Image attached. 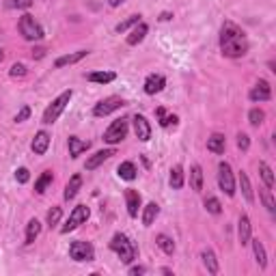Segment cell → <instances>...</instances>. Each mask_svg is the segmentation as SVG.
<instances>
[{
	"label": "cell",
	"instance_id": "obj_1",
	"mask_svg": "<svg viewBox=\"0 0 276 276\" xmlns=\"http://www.w3.org/2000/svg\"><path fill=\"white\" fill-rule=\"evenodd\" d=\"M220 52L226 59H242L248 52L246 32L231 20H226L220 28Z\"/></svg>",
	"mask_w": 276,
	"mask_h": 276
},
{
	"label": "cell",
	"instance_id": "obj_2",
	"mask_svg": "<svg viewBox=\"0 0 276 276\" xmlns=\"http://www.w3.org/2000/svg\"><path fill=\"white\" fill-rule=\"evenodd\" d=\"M110 250L112 253H117V257L121 259V263L129 265L138 257V248L132 240L127 238L125 233H115L110 240Z\"/></svg>",
	"mask_w": 276,
	"mask_h": 276
},
{
	"label": "cell",
	"instance_id": "obj_3",
	"mask_svg": "<svg viewBox=\"0 0 276 276\" xmlns=\"http://www.w3.org/2000/svg\"><path fill=\"white\" fill-rule=\"evenodd\" d=\"M74 97V91H63L56 100H52V104L48 106L45 110H43V119H41V123L43 125H52V123H56L59 121V117L65 112V108H67V104H69V100Z\"/></svg>",
	"mask_w": 276,
	"mask_h": 276
},
{
	"label": "cell",
	"instance_id": "obj_4",
	"mask_svg": "<svg viewBox=\"0 0 276 276\" xmlns=\"http://www.w3.org/2000/svg\"><path fill=\"white\" fill-rule=\"evenodd\" d=\"M18 28H20V35L26 39V41H39V39H43V28L41 24H39L32 15H22L20 22H18Z\"/></svg>",
	"mask_w": 276,
	"mask_h": 276
},
{
	"label": "cell",
	"instance_id": "obj_5",
	"mask_svg": "<svg viewBox=\"0 0 276 276\" xmlns=\"http://www.w3.org/2000/svg\"><path fill=\"white\" fill-rule=\"evenodd\" d=\"M127 129H129V119L127 117H121L117 121H112V123L108 125V129L104 132V143L119 145L127 136Z\"/></svg>",
	"mask_w": 276,
	"mask_h": 276
},
{
	"label": "cell",
	"instance_id": "obj_6",
	"mask_svg": "<svg viewBox=\"0 0 276 276\" xmlns=\"http://www.w3.org/2000/svg\"><path fill=\"white\" fill-rule=\"evenodd\" d=\"M69 257L74 259V261L78 263H88V261H93L95 259V248L91 242H82V240H78V242H71V246H69Z\"/></svg>",
	"mask_w": 276,
	"mask_h": 276
},
{
	"label": "cell",
	"instance_id": "obj_7",
	"mask_svg": "<svg viewBox=\"0 0 276 276\" xmlns=\"http://www.w3.org/2000/svg\"><path fill=\"white\" fill-rule=\"evenodd\" d=\"M88 216H91V209H88L86 205H76L74 209H71L67 222L61 226V233H71V231H76L80 224H84V222L88 220Z\"/></svg>",
	"mask_w": 276,
	"mask_h": 276
},
{
	"label": "cell",
	"instance_id": "obj_8",
	"mask_svg": "<svg viewBox=\"0 0 276 276\" xmlns=\"http://www.w3.org/2000/svg\"><path fill=\"white\" fill-rule=\"evenodd\" d=\"M218 186L226 197H235V177L229 166V162H220L218 164Z\"/></svg>",
	"mask_w": 276,
	"mask_h": 276
},
{
	"label": "cell",
	"instance_id": "obj_9",
	"mask_svg": "<svg viewBox=\"0 0 276 276\" xmlns=\"http://www.w3.org/2000/svg\"><path fill=\"white\" fill-rule=\"evenodd\" d=\"M123 106H125V100H123V97L110 95V97H106V100H102V102L95 104L93 115H95V117H108V115H112L115 110L123 108Z\"/></svg>",
	"mask_w": 276,
	"mask_h": 276
},
{
	"label": "cell",
	"instance_id": "obj_10",
	"mask_svg": "<svg viewBox=\"0 0 276 276\" xmlns=\"http://www.w3.org/2000/svg\"><path fill=\"white\" fill-rule=\"evenodd\" d=\"M248 97H250V102H270L272 100V86H270V82L267 80H257V84L250 88V93H248Z\"/></svg>",
	"mask_w": 276,
	"mask_h": 276
},
{
	"label": "cell",
	"instance_id": "obj_11",
	"mask_svg": "<svg viewBox=\"0 0 276 276\" xmlns=\"http://www.w3.org/2000/svg\"><path fill=\"white\" fill-rule=\"evenodd\" d=\"M132 123H134V134L141 143H149L151 141V123L147 121V117L143 115H134L132 117Z\"/></svg>",
	"mask_w": 276,
	"mask_h": 276
},
{
	"label": "cell",
	"instance_id": "obj_12",
	"mask_svg": "<svg viewBox=\"0 0 276 276\" xmlns=\"http://www.w3.org/2000/svg\"><path fill=\"white\" fill-rule=\"evenodd\" d=\"M50 134L45 132V129H41V132H37L35 138H32V143H30V149L35 156H45L48 153V147H50Z\"/></svg>",
	"mask_w": 276,
	"mask_h": 276
},
{
	"label": "cell",
	"instance_id": "obj_13",
	"mask_svg": "<svg viewBox=\"0 0 276 276\" xmlns=\"http://www.w3.org/2000/svg\"><path fill=\"white\" fill-rule=\"evenodd\" d=\"M125 205H127V214L136 218L138 216V209H141L143 205V197H141V192L134 190V188H127L125 190Z\"/></svg>",
	"mask_w": 276,
	"mask_h": 276
},
{
	"label": "cell",
	"instance_id": "obj_14",
	"mask_svg": "<svg viewBox=\"0 0 276 276\" xmlns=\"http://www.w3.org/2000/svg\"><path fill=\"white\" fill-rule=\"evenodd\" d=\"M164 86H166V78L164 76H160V74H151L147 76V80H145V93L147 95H156V93H162L164 91Z\"/></svg>",
	"mask_w": 276,
	"mask_h": 276
},
{
	"label": "cell",
	"instance_id": "obj_15",
	"mask_svg": "<svg viewBox=\"0 0 276 276\" xmlns=\"http://www.w3.org/2000/svg\"><path fill=\"white\" fill-rule=\"evenodd\" d=\"M238 238H240V244L246 246L250 244V238H253V224H250V218L246 214L240 216V222H238Z\"/></svg>",
	"mask_w": 276,
	"mask_h": 276
},
{
	"label": "cell",
	"instance_id": "obj_16",
	"mask_svg": "<svg viewBox=\"0 0 276 276\" xmlns=\"http://www.w3.org/2000/svg\"><path fill=\"white\" fill-rule=\"evenodd\" d=\"M67 149H69V156L76 160L78 156H82L84 151L91 149V143L82 141V138H78V136H69L67 138Z\"/></svg>",
	"mask_w": 276,
	"mask_h": 276
},
{
	"label": "cell",
	"instance_id": "obj_17",
	"mask_svg": "<svg viewBox=\"0 0 276 276\" xmlns=\"http://www.w3.org/2000/svg\"><path fill=\"white\" fill-rule=\"evenodd\" d=\"M86 56H88V50L69 52V54H65V56H59V59L54 61V67H56V69H63V67H67V65H76V63H80L82 59H86Z\"/></svg>",
	"mask_w": 276,
	"mask_h": 276
},
{
	"label": "cell",
	"instance_id": "obj_18",
	"mask_svg": "<svg viewBox=\"0 0 276 276\" xmlns=\"http://www.w3.org/2000/svg\"><path fill=\"white\" fill-rule=\"evenodd\" d=\"M115 153H117L115 149H102V151H97L95 156H91V158L86 160L84 168H86V170H95V168H100V166L104 164V162L110 160L112 156H115Z\"/></svg>",
	"mask_w": 276,
	"mask_h": 276
},
{
	"label": "cell",
	"instance_id": "obj_19",
	"mask_svg": "<svg viewBox=\"0 0 276 276\" xmlns=\"http://www.w3.org/2000/svg\"><path fill=\"white\" fill-rule=\"evenodd\" d=\"M80 188H82V175L76 173L71 179L67 181V186H65V192H63V199L65 201H71V199H76V194L80 192Z\"/></svg>",
	"mask_w": 276,
	"mask_h": 276
},
{
	"label": "cell",
	"instance_id": "obj_20",
	"mask_svg": "<svg viewBox=\"0 0 276 276\" xmlns=\"http://www.w3.org/2000/svg\"><path fill=\"white\" fill-rule=\"evenodd\" d=\"M147 32H149V26H147V24H145V22H138L136 28L127 35V45H138L145 37H147Z\"/></svg>",
	"mask_w": 276,
	"mask_h": 276
},
{
	"label": "cell",
	"instance_id": "obj_21",
	"mask_svg": "<svg viewBox=\"0 0 276 276\" xmlns=\"http://www.w3.org/2000/svg\"><path fill=\"white\" fill-rule=\"evenodd\" d=\"M226 149V138L224 134H212L207 138V151H212V153H224Z\"/></svg>",
	"mask_w": 276,
	"mask_h": 276
},
{
	"label": "cell",
	"instance_id": "obj_22",
	"mask_svg": "<svg viewBox=\"0 0 276 276\" xmlns=\"http://www.w3.org/2000/svg\"><path fill=\"white\" fill-rule=\"evenodd\" d=\"M160 216V205L158 203H147V205L143 207V224L145 226H151L156 222V218Z\"/></svg>",
	"mask_w": 276,
	"mask_h": 276
},
{
	"label": "cell",
	"instance_id": "obj_23",
	"mask_svg": "<svg viewBox=\"0 0 276 276\" xmlns=\"http://www.w3.org/2000/svg\"><path fill=\"white\" fill-rule=\"evenodd\" d=\"M250 244H253V253H255V261H257V265L261 267V270H265V267H267V255H265L263 244L259 242V238H257V240L250 238Z\"/></svg>",
	"mask_w": 276,
	"mask_h": 276
},
{
	"label": "cell",
	"instance_id": "obj_24",
	"mask_svg": "<svg viewBox=\"0 0 276 276\" xmlns=\"http://www.w3.org/2000/svg\"><path fill=\"white\" fill-rule=\"evenodd\" d=\"M88 82H95V84H110L112 80H117L115 71H93V74H86Z\"/></svg>",
	"mask_w": 276,
	"mask_h": 276
},
{
	"label": "cell",
	"instance_id": "obj_25",
	"mask_svg": "<svg viewBox=\"0 0 276 276\" xmlns=\"http://www.w3.org/2000/svg\"><path fill=\"white\" fill-rule=\"evenodd\" d=\"M238 181H240V188H242V194H244L246 203H255V192H253V186H250V179L244 170H240L238 175Z\"/></svg>",
	"mask_w": 276,
	"mask_h": 276
},
{
	"label": "cell",
	"instance_id": "obj_26",
	"mask_svg": "<svg viewBox=\"0 0 276 276\" xmlns=\"http://www.w3.org/2000/svg\"><path fill=\"white\" fill-rule=\"evenodd\" d=\"M156 117H158V123H160V127H164V129H168V127H177V115H168V112L164 110V108H156Z\"/></svg>",
	"mask_w": 276,
	"mask_h": 276
},
{
	"label": "cell",
	"instance_id": "obj_27",
	"mask_svg": "<svg viewBox=\"0 0 276 276\" xmlns=\"http://www.w3.org/2000/svg\"><path fill=\"white\" fill-rule=\"evenodd\" d=\"M201 259H203V265L207 267V272H209V274H218V270H220V265H218V259H216V255H214V250L205 248V250L201 253Z\"/></svg>",
	"mask_w": 276,
	"mask_h": 276
},
{
	"label": "cell",
	"instance_id": "obj_28",
	"mask_svg": "<svg viewBox=\"0 0 276 276\" xmlns=\"http://www.w3.org/2000/svg\"><path fill=\"white\" fill-rule=\"evenodd\" d=\"M170 188L173 190H181L183 188V181H186V175H183V168L181 164H175L173 168H170Z\"/></svg>",
	"mask_w": 276,
	"mask_h": 276
},
{
	"label": "cell",
	"instance_id": "obj_29",
	"mask_svg": "<svg viewBox=\"0 0 276 276\" xmlns=\"http://www.w3.org/2000/svg\"><path fill=\"white\" fill-rule=\"evenodd\" d=\"M136 166H134V162H121L119 168H117V175L121 177V179H125V181H132L136 179Z\"/></svg>",
	"mask_w": 276,
	"mask_h": 276
},
{
	"label": "cell",
	"instance_id": "obj_30",
	"mask_svg": "<svg viewBox=\"0 0 276 276\" xmlns=\"http://www.w3.org/2000/svg\"><path fill=\"white\" fill-rule=\"evenodd\" d=\"M259 175H261L265 188L272 190V188H274V170L270 168V164H267V162H259Z\"/></svg>",
	"mask_w": 276,
	"mask_h": 276
},
{
	"label": "cell",
	"instance_id": "obj_31",
	"mask_svg": "<svg viewBox=\"0 0 276 276\" xmlns=\"http://www.w3.org/2000/svg\"><path fill=\"white\" fill-rule=\"evenodd\" d=\"M190 186L194 192L203 190V168L199 164H192V168H190Z\"/></svg>",
	"mask_w": 276,
	"mask_h": 276
},
{
	"label": "cell",
	"instance_id": "obj_32",
	"mask_svg": "<svg viewBox=\"0 0 276 276\" xmlns=\"http://www.w3.org/2000/svg\"><path fill=\"white\" fill-rule=\"evenodd\" d=\"M39 233H41V222H39L37 218H30L26 224V244H32V242L39 238Z\"/></svg>",
	"mask_w": 276,
	"mask_h": 276
},
{
	"label": "cell",
	"instance_id": "obj_33",
	"mask_svg": "<svg viewBox=\"0 0 276 276\" xmlns=\"http://www.w3.org/2000/svg\"><path fill=\"white\" fill-rule=\"evenodd\" d=\"M156 244L162 248V253H164V255H173L175 253V242H173V238H168L166 233H160L158 235Z\"/></svg>",
	"mask_w": 276,
	"mask_h": 276
},
{
	"label": "cell",
	"instance_id": "obj_34",
	"mask_svg": "<svg viewBox=\"0 0 276 276\" xmlns=\"http://www.w3.org/2000/svg\"><path fill=\"white\" fill-rule=\"evenodd\" d=\"M54 181V175H52V170H45V173L39 177V179L35 181V192L37 194H43L48 190V186H50Z\"/></svg>",
	"mask_w": 276,
	"mask_h": 276
},
{
	"label": "cell",
	"instance_id": "obj_35",
	"mask_svg": "<svg viewBox=\"0 0 276 276\" xmlns=\"http://www.w3.org/2000/svg\"><path fill=\"white\" fill-rule=\"evenodd\" d=\"M141 18H143V15H141V13H134V15H129V18H127V20H123V22H119V24H117V26H115V30H117V32H125L127 28H132V26H136V24H138V22H143Z\"/></svg>",
	"mask_w": 276,
	"mask_h": 276
},
{
	"label": "cell",
	"instance_id": "obj_36",
	"mask_svg": "<svg viewBox=\"0 0 276 276\" xmlns=\"http://www.w3.org/2000/svg\"><path fill=\"white\" fill-rule=\"evenodd\" d=\"M259 197H261V201H263V205H265V209L270 214H274L276 212V201H274V197H272V190H259Z\"/></svg>",
	"mask_w": 276,
	"mask_h": 276
},
{
	"label": "cell",
	"instance_id": "obj_37",
	"mask_svg": "<svg viewBox=\"0 0 276 276\" xmlns=\"http://www.w3.org/2000/svg\"><path fill=\"white\" fill-rule=\"evenodd\" d=\"M61 218H63V209H61V207H52L50 212H48L45 222H48V226H50V229H54V226L61 222Z\"/></svg>",
	"mask_w": 276,
	"mask_h": 276
},
{
	"label": "cell",
	"instance_id": "obj_38",
	"mask_svg": "<svg viewBox=\"0 0 276 276\" xmlns=\"http://www.w3.org/2000/svg\"><path fill=\"white\" fill-rule=\"evenodd\" d=\"M248 121H250V125H253V127H259L265 121V112L261 108H253L248 112Z\"/></svg>",
	"mask_w": 276,
	"mask_h": 276
},
{
	"label": "cell",
	"instance_id": "obj_39",
	"mask_svg": "<svg viewBox=\"0 0 276 276\" xmlns=\"http://www.w3.org/2000/svg\"><path fill=\"white\" fill-rule=\"evenodd\" d=\"M205 209H207L209 214H214V216L222 214V205H220V201H218L216 197H207L205 199Z\"/></svg>",
	"mask_w": 276,
	"mask_h": 276
},
{
	"label": "cell",
	"instance_id": "obj_40",
	"mask_svg": "<svg viewBox=\"0 0 276 276\" xmlns=\"http://www.w3.org/2000/svg\"><path fill=\"white\" fill-rule=\"evenodd\" d=\"M7 9H30L32 0H5Z\"/></svg>",
	"mask_w": 276,
	"mask_h": 276
},
{
	"label": "cell",
	"instance_id": "obj_41",
	"mask_svg": "<svg viewBox=\"0 0 276 276\" xmlns=\"http://www.w3.org/2000/svg\"><path fill=\"white\" fill-rule=\"evenodd\" d=\"M28 71H26V65H22V63H15L11 65V69H9V76L11 78H24Z\"/></svg>",
	"mask_w": 276,
	"mask_h": 276
},
{
	"label": "cell",
	"instance_id": "obj_42",
	"mask_svg": "<svg viewBox=\"0 0 276 276\" xmlns=\"http://www.w3.org/2000/svg\"><path fill=\"white\" fill-rule=\"evenodd\" d=\"M238 147H240L242 151H248V149H250V136H248V134H244V132L238 134Z\"/></svg>",
	"mask_w": 276,
	"mask_h": 276
},
{
	"label": "cell",
	"instance_id": "obj_43",
	"mask_svg": "<svg viewBox=\"0 0 276 276\" xmlns=\"http://www.w3.org/2000/svg\"><path fill=\"white\" fill-rule=\"evenodd\" d=\"M15 179H18V183H26L30 179V173H28V168H18L15 170Z\"/></svg>",
	"mask_w": 276,
	"mask_h": 276
},
{
	"label": "cell",
	"instance_id": "obj_44",
	"mask_svg": "<svg viewBox=\"0 0 276 276\" xmlns=\"http://www.w3.org/2000/svg\"><path fill=\"white\" fill-rule=\"evenodd\" d=\"M30 117V108L28 106H22V110L15 115V123H22V121H26Z\"/></svg>",
	"mask_w": 276,
	"mask_h": 276
},
{
	"label": "cell",
	"instance_id": "obj_45",
	"mask_svg": "<svg viewBox=\"0 0 276 276\" xmlns=\"http://www.w3.org/2000/svg\"><path fill=\"white\" fill-rule=\"evenodd\" d=\"M129 274H132V276L147 274V267H145V265H134V267H129Z\"/></svg>",
	"mask_w": 276,
	"mask_h": 276
},
{
	"label": "cell",
	"instance_id": "obj_46",
	"mask_svg": "<svg viewBox=\"0 0 276 276\" xmlns=\"http://www.w3.org/2000/svg\"><path fill=\"white\" fill-rule=\"evenodd\" d=\"M43 56H45L43 48H37V50H32V59H43Z\"/></svg>",
	"mask_w": 276,
	"mask_h": 276
},
{
	"label": "cell",
	"instance_id": "obj_47",
	"mask_svg": "<svg viewBox=\"0 0 276 276\" xmlns=\"http://www.w3.org/2000/svg\"><path fill=\"white\" fill-rule=\"evenodd\" d=\"M168 20H173V13H168V11H164L160 15V22H168Z\"/></svg>",
	"mask_w": 276,
	"mask_h": 276
},
{
	"label": "cell",
	"instance_id": "obj_48",
	"mask_svg": "<svg viewBox=\"0 0 276 276\" xmlns=\"http://www.w3.org/2000/svg\"><path fill=\"white\" fill-rule=\"evenodd\" d=\"M123 3H125V0H108V5H110V7H121Z\"/></svg>",
	"mask_w": 276,
	"mask_h": 276
},
{
	"label": "cell",
	"instance_id": "obj_49",
	"mask_svg": "<svg viewBox=\"0 0 276 276\" xmlns=\"http://www.w3.org/2000/svg\"><path fill=\"white\" fill-rule=\"evenodd\" d=\"M160 272H162V274H173V270H170V267H162Z\"/></svg>",
	"mask_w": 276,
	"mask_h": 276
},
{
	"label": "cell",
	"instance_id": "obj_50",
	"mask_svg": "<svg viewBox=\"0 0 276 276\" xmlns=\"http://www.w3.org/2000/svg\"><path fill=\"white\" fill-rule=\"evenodd\" d=\"M3 59H5V50L0 48V63H3Z\"/></svg>",
	"mask_w": 276,
	"mask_h": 276
}]
</instances>
